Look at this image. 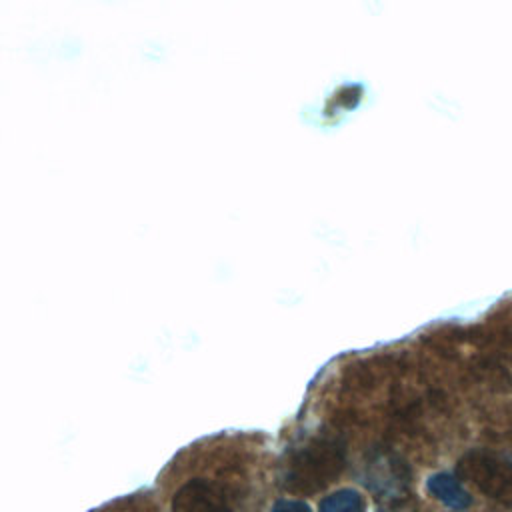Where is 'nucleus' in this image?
Segmentation results:
<instances>
[{
    "label": "nucleus",
    "instance_id": "nucleus-3",
    "mask_svg": "<svg viewBox=\"0 0 512 512\" xmlns=\"http://www.w3.org/2000/svg\"><path fill=\"white\" fill-rule=\"evenodd\" d=\"M338 464H340V458L336 454H332L328 448L310 450L294 462L290 480L300 482V488H306L308 482L322 486V484L330 482V478L338 472Z\"/></svg>",
    "mask_w": 512,
    "mask_h": 512
},
{
    "label": "nucleus",
    "instance_id": "nucleus-4",
    "mask_svg": "<svg viewBox=\"0 0 512 512\" xmlns=\"http://www.w3.org/2000/svg\"><path fill=\"white\" fill-rule=\"evenodd\" d=\"M428 490L450 508H466L472 502V496L464 490V486L458 482V478L444 474V472L430 476Z\"/></svg>",
    "mask_w": 512,
    "mask_h": 512
},
{
    "label": "nucleus",
    "instance_id": "nucleus-6",
    "mask_svg": "<svg viewBox=\"0 0 512 512\" xmlns=\"http://www.w3.org/2000/svg\"><path fill=\"white\" fill-rule=\"evenodd\" d=\"M272 512H310V506L302 500H278Z\"/></svg>",
    "mask_w": 512,
    "mask_h": 512
},
{
    "label": "nucleus",
    "instance_id": "nucleus-2",
    "mask_svg": "<svg viewBox=\"0 0 512 512\" xmlns=\"http://www.w3.org/2000/svg\"><path fill=\"white\" fill-rule=\"evenodd\" d=\"M172 512H232L222 496V492L206 482L192 480L182 486L172 500Z\"/></svg>",
    "mask_w": 512,
    "mask_h": 512
},
{
    "label": "nucleus",
    "instance_id": "nucleus-5",
    "mask_svg": "<svg viewBox=\"0 0 512 512\" xmlns=\"http://www.w3.org/2000/svg\"><path fill=\"white\" fill-rule=\"evenodd\" d=\"M320 512H364L362 496L356 490L344 488L320 502Z\"/></svg>",
    "mask_w": 512,
    "mask_h": 512
},
{
    "label": "nucleus",
    "instance_id": "nucleus-1",
    "mask_svg": "<svg viewBox=\"0 0 512 512\" xmlns=\"http://www.w3.org/2000/svg\"><path fill=\"white\" fill-rule=\"evenodd\" d=\"M458 474L486 496L512 504V464L508 460L486 450H472L458 462Z\"/></svg>",
    "mask_w": 512,
    "mask_h": 512
}]
</instances>
